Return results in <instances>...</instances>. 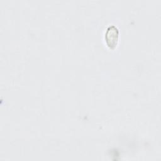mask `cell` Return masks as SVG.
Instances as JSON below:
<instances>
[{
    "label": "cell",
    "instance_id": "1",
    "mask_svg": "<svg viewBox=\"0 0 161 161\" xmlns=\"http://www.w3.org/2000/svg\"><path fill=\"white\" fill-rule=\"evenodd\" d=\"M119 31L116 26L111 25L109 26L105 33V40L108 47L111 49H114L118 42Z\"/></svg>",
    "mask_w": 161,
    "mask_h": 161
}]
</instances>
